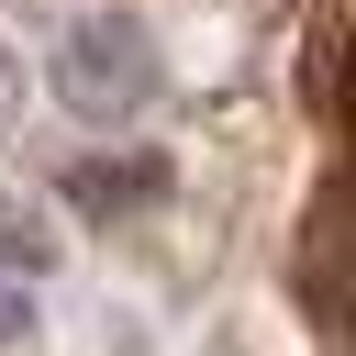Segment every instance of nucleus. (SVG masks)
<instances>
[{
	"label": "nucleus",
	"mask_w": 356,
	"mask_h": 356,
	"mask_svg": "<svg viewBox=\"0 0 356 356\" xmlns=\"http://www.w3.org/2000/svg\"><path fill=\"white\" fill-rule=\"evenodd\" d=\"M145 78H156V67H145V33H134V22H89V33L67 44V89H78V111H122Z\"/></svg>",
	"instance_id": "f257e3e1"
},
{
	"label": "nucleus",
	"mask_w": 356,
	"mask_h": 356,
	"mask_svg": "<svg viewBox=\"0 0 356 356\" xmlns=\"http://www.w3.org/2000/svg\"><path fill=\"white\" fill-rule=\"evenodd\" d=\"M11 323H22V300H11V289H0V334H11Z\"/></svg>",
	"instance_id": "f03ea898"
}]
</instances>
